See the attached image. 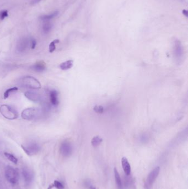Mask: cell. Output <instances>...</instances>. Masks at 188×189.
<instances>
[{
	"label": "cell",
	"mask_w": 188,
	"mask_h": 189,
	"mask_svg": "<svg viewBox=\"0 0 188 189\" xmlns=\"http://www.w3.org/2000/svg\"><path fill=\"white\" fill-rule=\"evenodd\" d=\"M0 113L7 120H16L19 117V114L17 110L8 105H2L0 106Z\"/></svg>",
	"instance_id": "obj_1"
},
{
	"label": "cell",
	"mask_w": 188,
	"mask_h": 189,
	"mask_svg": "<svg viewBox=\"0 0 188 189\" xmlns=\"http://www.w3.org/2000/svg\"><path fill=\"white\" fill-rule=\"evenodd\" d=\"M21 83L22 86L32 90L40 89L41 87V84L38 80L31 76H26L22 77Z\"/></svg>",
	"instance_id": "obj_2"
},
{
	"label": "cell",
	"mask_w": 188,
	"mask_h": 189,
	"mask_svg": "<svg viewBox=\"0 0 188 189\" xmlns=\"http://www.w3.org/2000/svg\"><path fill=\"white\" fill-rule=\"evenodd\" d=\"M41 111L37 108H27L22 111L21 116L23 119L27 121L34 120L40 117Z\"/></svg>",
	"instance_id": "obj_3"
},
{
	"label": "cell",
	"mask_w": 188,
	"mask_h": 189,
	"mask_svg": "<svg viewBox=\"0 0 188 189\" xmlns=\"http://www.w3.org/2000/svg\"><path fill=\"white\" fill-rule=\"evenodd\" d=\"M5 176L8 182L12 184H16L18 182L19 176L17 170L10 165H8L6 168Z\"/></svg>",
	"instance_id": "obj_4"
},
{
	"label": "cell",
	"mask_w": 188,
	"mask_h": 189,
	"mask_svg": "<svg viewBox=\"0 0 188 189\" xmlns=\"http://www.w3.org/2000/svg\"><path fill=\"white\" fill-rule=\"evenodd\" d=\"M160 172V168L157 167L154 168L151 172H150L149 175L147 177V179L145 183V188L146 189H150L153 184L155 180H156L158 176L159 175Z\"/></svg>",
	"instance_id": "obj_5"
},
{
	"label": "cell",
	"mask_w": 188,
	"mask_h": 189,
	"mask_svg": "<svg viewBox=\"0 0 188 189\" xmlns=\"http://www.w3.org/2000/svg\"><path fill=\"white\" fill-rule=\"evenodd\" d=\"M22 148L28 156L34 155L40 151V147L35 143H31L27 145H22Z\"/></svg>",
	"instance_id": "obj_6"
},
{
	"label": "cell",
	"mask_w": 188,
	"mask_h": 189,
	"mask_svg": "<svg viewBox=\"0 0 188 189\" xmlns=\"http://www.w3.org/2000/svg\"><path fill=\"white\" fill-rule=\"evenodd\" d=\"M60 152L63 157H70L73 152V148L70 142L66 141L63 142L61 144Z\"/></svg>",
	"instance_id": "obj_7"
},
{
	"label": "cell",
	"mask_w": 188,
	"mask_h": 189,
	"mask_svg": "<svg viewBox=\"0 0 188 189\" xmlns=\"http://www.w3.org/2000/svg\"><path fill=\"white\" fill-rule=\"evenodd\" d=\"M30 46V41L26 37H22L19 39L17 44V50L19 52H24Z\"/></svg>",
	"instance_id": "obj_8"
},
{
	"label": "cell",
	"mask_w": 188,
	"mask_h": 189,
	"mask_svg": "<svg viewBox=\"0 0 188 189\" xmlns=\"http://www.w3.org/2000/svg\"><path fill=\"white\" fill-rule=\"evenodd\" d=\"M24 96L26 98L33 102H38L41 100V96L39 93L35 92L34 91H28L26 92Z\"/></svg>",
	"instance_id": "obj_9"
},
{
	"label": "cell",
	"mask_w": 188,
	"mask_h": 189,
	"mask_svg": "<svg viewBox=\"0 0 188 189\" xmlns=\"http://www.w3.org/2000/svg\"><path fill=\"white\" fill-rule=\"evenodd\" d=\"M46 64L45 62L43 61H39L38 62L34 64L32 67L31 69L34 70L35 72H43L46 69Z\"/></svg>",
	"instance_id": "obj_10"
},
{
	"label": "cell",
	"mask_w": 188,
	"mask_h": 189,
	"mask_svg": "<svg viewBox=\"0 0 188 189\" xmlns=\"http://www.w3.org/2000/svg\"><path fill=\"white\" fill-rule=\"evenodd\" d=\"M121 165L125 174L129 176L131 173V167L128 159L126 157H123L121 159Z\"/></svg>",
	"instance_id": "obj_11"
},
{
	"label": "cell",
	"mask_w": 188,
	"mask_h": 189,
	"mask_svg": "<svg viewBox=\"0 0 188 189\" xmlns=\"http://www.w3.org/2000/svg\"><path fill=\"white\" fill-rule=\"evenodd\" d=\"M50 98L51 104L54 106L59 105V101L58 99V92L55 90H53L50 92Z\"/></svg>",
	"instance_id": "obj_12"
},
{
	"label": "cell",
	"mask_w": 188,
	"mask_h": 189,
	"mask_svg": "<svg viewBox=\"0 0 188 189\" xmlns=\"http://www.w3.org/2000/svg\"><path fill=\"white\" fill-rule=\"evenodd\" d=\"M22 174L23 175L25 182H26L27 184H30L33 179V175L31 173V172L26 168H24L23 170L22 171Z\"/></svg>",
	"instance_id": "obj_13"
},
{
	"label": "cell",
	"mask_w": 188,
	"mask_h": 189,
	"mask_svg": "<svg viewBox=\"0 0 188 189\" xmlns=\"http://www.w3.org/2000/svg\"><path fill=\"white\" fill-rule=\"evenodd\" d=\"M114 176H115V180L116 185L118 189H123V184L122 182L119 173L118 171L116 169V168H114Z\"/></svg>",
	"instance_id": "obj_14"
},
{
	"label": "cell",
	"mask_w": 188,
	"mask_h": 189,
	"mask_svg": "<svg viewBox=\"0 0 188 189\" xmlns=\"http://www.w3.org/2000/svg\"><path fill=\"white\" fill-rule=\"evenodd\" d=\"M73 65V60H69L63 62L60 65V68L63 70H67L70 69Z\"/></svg>",
	"instance_id": "obj_15"
},
{
	"label": "cell",
	"mask_w": 188,
	"mask_h": 189,
	"mask_svg": "<svg viewBox=\"0 0 188 189\" xmlns=\"http://www.w3.org/2000/svg\"><path fill=\"white\" fill-rule=\"evenodd\" d=\"M52 24L49 21L44 22L43 25V31L45 34H48L51 31L52 29Z\"/></svg>",
	"instance_id": "obj_16"
},
{
	"label": "cell",
	"mask_w": 188,
	"mask_h": 189,
	"mask_svg": "<svg viewBox=\"0 0 188 189\" xmlns=\"http://www.w3.org/2000/svg\"><path fill=\"white\" fill-rule=\"evenodd\" d=\"M59 12L58 11H56V12H53L51 14H48V15H44V16H42L40 17V19L44 21H49L50 19H53L54 18L58 16Z\"/></svg>",
	"instance_id": "obj_17"
},
{
	"label": "cell",
	"mask_w": 188,
	"mask_h": 189,
	"mask_svg": "<svg viewBox=\"0 0 188 189\" xmlns=\"http://www.w3.org/2000/svg\"><path fill=\"white\" fill-rule=\"evenodd\" d=\"M102 141H103V139L101 137H100L99 136H95L92 138L91 144L93 146L96 147L99 146Z\"/></svg>",
	"instance_id": "obj_18"
},
{
	"label": "cell",
	"mask_w": 188,
	"mask_h": 189,
	"mask_svg": "<svg viewBox=\"0 0 188 189\" xmlns=\"http://www.w3.org/2000/svg\"><path fill=\"white\" fill-rule=\"evenodd\" d=\"M18 89L17 87H13L8 89L5 91V92L3 93V98L4 99H7L10 96L11 93L14 92H16L18 91Z\"/></svg>",
	"instance_id": "obj_19"
},
{
	"label": "cell",
	"mask_w": 188,
	"mask_h": 189,
	"mask_svg": "<svg viewBox=\"0 0 188 189\" xmlns=\"http://www.w3.org/2000/svg\"><path fill=\"white\" fill-rule=\"evenodd\" d=\"M5 156H6V157L7 158L9 161L12 162V163H15L16 164L18 163L17 158L15 156H13V154H12L6 152V153H5Z\"/></svg>",
	"instance_id": "obj_20"
},
{
	"label": "cell",
	"mask_w": 188,
	"mask_h": 189,
	"mask_svg": "<svg viewBox=\"0 0 188 189\" xmlns=\"http://www.w3.org/2000/svg\"><path fill=\"white\" fill-rule=\"evenodd\" d=\"M59 43V39H55L54 41L51 42L49 46V52L50 53H53L56 49V44H58Z\"/></svg>",
	"instance_id": "obj_21"
},
{
	"label": "cell",
	"mask_w": 188,
	"mask_h": 189,
	"mask_svg": "<svg viewBox=\"0 0 188 189\" xmlns=\"http://www.w3.org/2000/svg\"><path fill=\"white\" fill-rule=\"evenodd\" d=\"M93 110L97 113H103L104 111V108L102 106L97 105L94 106Z\"/></svg>",
	"instance_id": "obj_22"
},
{
	"label": "cell",
	"mask_w": 188,
	"mask_h": 189,
	"mask_svg": "<svg viewBox=\"0 0 188 189\" xmlns=\"http://www.w3.org/2000/svg\"><path fill=\"white\" fill-rule=\"evenodd\" d=\"M53 187H55L58 189H64L63 185L58 180H55L54 182Z\"/></svg>",
	"instance_id": "obj_23"
},
{
	"label": "cell",
	"mask_w": 188,
	"mask_h": 189,
	"mask_svg": "<svg viewBox=\"0 0 188 189\" xmlns=\"http://www.w3.org/2000/svg\"><path fill=\"white\" fill-rule=\"evenodd\" d=\"M8 16V11L7 10H2V11H0V19L1 20H3Z\"/></svg>",
	"instance_id": "obj_24"
},
{
	"label": "cell",
	"mask_w": 188,
	"mask_h": 189,
	"mask_svg": "<svg viewBox=\"0 0 188 189\" xmlns=\"http://www.w3.org/2000/svg\"><path fill=\"white\" fill-rule=\"evenodd\" d=\"M36 45V41L35 39L31 38L30 40V46L32 49H34L35 48Z\"/></svg>",
	"instance_id": "obj_25"
},
{
	"label": "cell",
	"mask_w": 188,
	"mask_h": 189,
	"mask_svg": "<svg viewBox=\"0 0 188 189\" xmlns=\"http://www.w3.org/2000/svg\"><path fill=\"white\" fill-rule=\"evenodd\" d=\"M183 13L186 16V17H188V12L186 10H183Z\"/></svg>",
	"instance_id": "obj_26"
},
{
	"label": "cell",
	"mask_w": 188,
	"mask_h": 189,
	"mask_svg": "<svg viewBox=\"0 0 188 189\" xmlns=\"http://www.w3.org/2000/svg\"><path fill=\"white\" fill-rule=\"evenodd\" d=\"M31 3L34 4V3H36L38 2L40 0H31Z\"/></svg>",
	"instance_id": "obj_27"
},
{
	"label": "cell",
	"mask_w": 188,
	"mask_h": 189,
	"mask_svg": "<svg viewBox=\"0 0 188 189\" xmlns=\"http://www.w3.org/2000/svg\"><path fill=\"white\" fill-rule=\"evenodd\" d=\"M89 189H96V188L92 185H89Z\"/></svg>",
	"instance_id": "obj_28"
}]
</instances>
